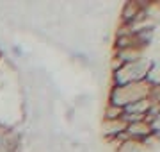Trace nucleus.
Listing matches in <instances>:
<instances>
[{
    "label": "nucleus",
    "instance_id": "obj_1",
    "mask_svg": "<svg viewBox=\"0 0 160 152\" xmlns=\"http://www.w3.org/2000/svg\"><path fill=\"white\" fill-rule=\"evenodd\" d=\"M151 82L148 79L137 82H128V84H119V86H112L109 95V102L121 107H128L133 102H139L142 99H148L149 91H151Z\"/></svg>",
    "mask_w": 160,
    "mask_h": 152
},
{
    "label": "nucleus",
    "instance_id": "obj_2",
    "mask_svg": "<svg viewBox=\"0 0 160 152\" xmlns=\"http://www.w3.org/2000/svg\"><path fill=\"white\" fill-rule=\"evenodd\" d=\"M151 66H153V61L148 59V57L139 59L135 63L123 64L119 70H116L114 73H112V75H114V86L148 79V73H149V70H151Z\"/></svg>",
    "mask_w": 160,
    "mask_h": 152
},
{
    "label": "nucleus",
    "instance_id": "obj_3",
    "mask_svg": "<svg viewBox=\"0 0 160 152\" xmlns=\"http://www.w3.org/2000/svg\"><path fill=\"white\" fill-rule=\"evenodd\" d=\"M126 136L130 140H135V141H142L146 140L148 136H151L155 133V129L151 123H148L146 120H141V122H132L126 125Z\"/></svg>",
    "mask_w": 160,
    "mask_h": 152
},
{
    "label": "nucleus",
    "instance_id": "obj_4",
    "mask_svg": "<svg viewBox=\"0 0 160 152\" xmlns=\"http://www.w3.org/2000/svg\"><path fill=\"white\" fill-rule=\"evenodd\" d=\"M125 117V107H121V106H116L112 102H107L105 106V111H103V120H121V118Z\"/></svg>",
    "mask_w": 160,
    "mask_h": 152
}]
</instances>
